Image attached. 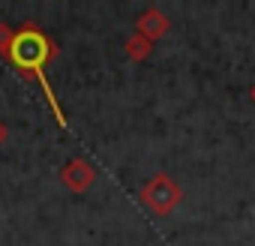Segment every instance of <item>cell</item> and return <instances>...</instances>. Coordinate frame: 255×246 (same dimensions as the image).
I'll list each match as a JSON object with an SVG mask.
<instances>
[{
	"label": "cell",
	"instance_id": "cell-1",
	"mask_svg": "<svg viewBox=\"0 0 255 246\" xmlns=\"http://www.w3.org/2000/svg\"><path fill=\"white\" fill-rule=\"evenodd\" d=\"M6 57H9V60L15 63V69H21L24 75L39 78V84H42V90H45V96H48L54 114H57V123H60V126H66L63 111L57 108V99H54V90H51V84H48V78H45V66H48V60L54 57V45L48 42V36H45L42 30H36L33 24H24V27L12 30Z\"/></svg>",
	"mask_w": 255,
	"mask_h": 246
},
{
	"label": "cell",
	"instance_id": "cell-2",
	"mask_svg": "<svg viewBox=\"0 0 255 246\" xmlns=\"http://www.w3.org/2000/svg\"><path fill=\"white\" fill-rule=\"evenodd\" d=\"M141 198H144L156 213H168V210L180 201V189L171 183V177L159 174V177H153V180L141 189Z\"/></svg>",
	"mask_w": 255,
	"mask_h": 246
},
{
	"label": "cell",
	"instance_id": "cell-3",
	"mask_svg": "<svg viewBox=\"0 0 255 246\" xmlns=\"http://www.w3.org/2000/svg\"><path fill=\"white\" fill-rule=\"evenodd\" d=\"M90 180H93V171H90V165H87L84 159H72V162L63 168V183H66L69 189H75V192L87 189Z\"/></svg>",
	"mask_w": 255,
	"mask_h": 246
},
{
	"label": "cell",
	"instance_id": "cell-4",
	"mask_svg": "<svg viewBox=\"0 0 255 246\" xmlns=\"http://www.w3.org/2000/svg\"><path fill=\"white\" fill-rule=\"evenodd\" d=\"M165 30H168V18H165L162 12H156V9H147V12L141 15V21H138V33L147 36V39H156V36H162Z\"/></svg>",
	"mask_w": 255,
	"mask_h": 246
},
{
	"label": "cell",
	"instance_id": "cell-5",
	"mask_svg": "<svg viewBox=\"0 0 255 246\" xmlns=\"http://www.w3.org/2000/svg\"><path fill=\"white\" fill-rule=\"evenodd\" d=\"M126 48H129V54L132 57H147V51H150V39H129L126 42Z\"/></svg>",
	"mask_w": 255,
	"mask_h": 246
},
{
	"label": "cell",
	"instance_id": "cell-6",
	"mask_svg": "<svg viewBox=\"0 0 255 246\" xmlns=\"http://www.w3.org/2000/svg\"><path fill=\"white\" fill-rule=\"evenodd\" d=\"M9 39H12V30H9L6 24H0V54H6V48H9Z\"/></svg>",
	"mask_w": 255,
	"mask_h": 246
},
{
	"label": "cell",
	"instance_id": "cell-7",
	"mask_svg": "<svg viewBox=\"0 0 255 246\" xmlns=\"http://www.w3.org/2000/svg\"><path fill=\"white\" fill-rule=\"evenodd\" d=\"M3 138H6V126L0 123V144H3Z\"/></svg>",
	"mask_w": 255,
	"mask_h": 246
},
{
	"label": "cell",
	"instance_id": "cell-8",
	"mask_svg": "<svg viewBox=\"0 0 255 246\" xmlns=\"http://www.w3.org/2000/svg\"><path fill=\"white\" fill-rule=\"evenodd\" d=\"M252 99H255V87H252Z\"/></svg>",
	"mask_w": 255,
	"mask_h": 246
}]
</instances>
